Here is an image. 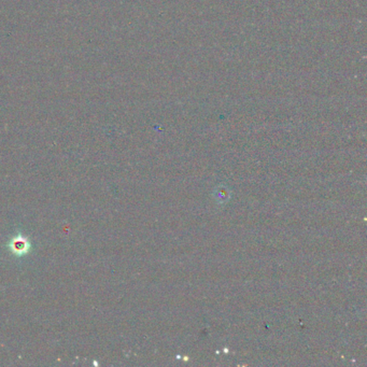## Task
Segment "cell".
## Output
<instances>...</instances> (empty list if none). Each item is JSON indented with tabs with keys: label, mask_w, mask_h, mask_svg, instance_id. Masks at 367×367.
<instances>
[{
	"label": "cell",
	"mask_w": 367,
	"mask_h": 367,
	"mask_svg": "<svg viewBox=\"0 0 367 367\" xmlns=\"http://www.w3.org/2000/svg\"><path fill=\"white\" fill-rule=\"evenodd\" d=\"M30 242L27 241V239H25L24 237H15L11 240L10 243V248L12 250L13 253L17 254V256H22V254H25L30 250Z\"/></svg>",
	"instance_id": "6da1fadb"
}]
</instances>
